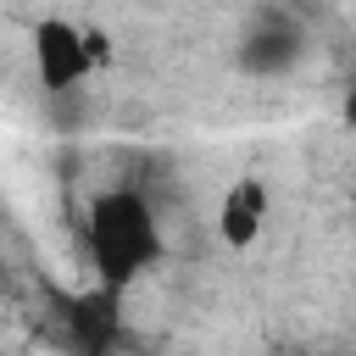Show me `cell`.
<instances>
[{
  "label": "cell",
  "instance_id": "obj_1",
  "mask_svg": "<svg viewBox=\"0 0 356 356\" xmlns=\"http://www.w3.org/2000/svg\"><path fill=\"white\" fill-rule=\"evenodd\" d=\"M83 256H89V284L128 295L150 267L167 256V228L139 184H111L89 200L83 217Z\"/></svg>",
  "mask_w": 356,
  "mask_h": 356
},
{
  "label": "cell",
  "instance_id": "obj_2",
  "mask_svg": "<svg viewBox=\"0 0 356 356\" xmlns=\"http://www.w3.org/2000/svg\"><path fill=\"white\" fill-rule=\"evenodd\" d=\"M28 56H33L39 95L44 100H67L111 61V39L100 28H78L67 17H39L28 28Z\"/></svg>",
  "mask_w": 356,
  "mask_h": 356
},
{
  "label": "cell",
  "instance_id": "obj_3",
  "mask_svg": "<svg viewBox=\"0 0 356 356\" xmlns=\"http://www.w3.org/2000/svg\"><path fill=\"white\" fill-rule=\"evenodd\" d=\"M239 72L245 78H284L306 61V28L300 17L278 11V6H261L250 17V28L239 33V50H234Z\"/></svg>",
  "mask_w": 356,
  "mask_h": 356
},
{
  "label": "cell",
  "instance_id": "obj_4",
  "mask_svg": "<svg viewBox=\"0 0 356 356\" xmlns=\"http://www.w3.org/2000/svg\"><path fill=\"white\" fill-rule=\"evenodd\" d=\"M61 339L72 356H111L122 339V295L100 284L61 295Z\"/></svg>",
  "mask_w": 356,
  "mask_h": 356
},
{
  "label": "cell",
  "instance_id": "obj_5",
  "mask_svg": "<svg viewBox=\"0 0 356 356\" xmlns=\"http://www.w3.org/2000/svg\"><path fill=\"white\" fill-rule=\"evenodd\" d=\"M267 211H273L267 178L239 172V178L222 189V200H217V239H222L228 250H250V245L261 239V228H267Z\"/></svg>",
  "mask_w": 356,
  "mask_h": 356
},
{
  "label": "cell",
  "instance_id": "obj_6",
  "mask_svg": "<svg viewBox=\"0 0 356 356\" xmlns=\"http://www.w3.org/2000/svg\"><path fill=\"white\" fill-rule=\"evenodd\" d=\"M0 356H6V350H0Z\"/></svg>",
  "mask_w": 356,
  "mask_h": 356
}]
</instances>
